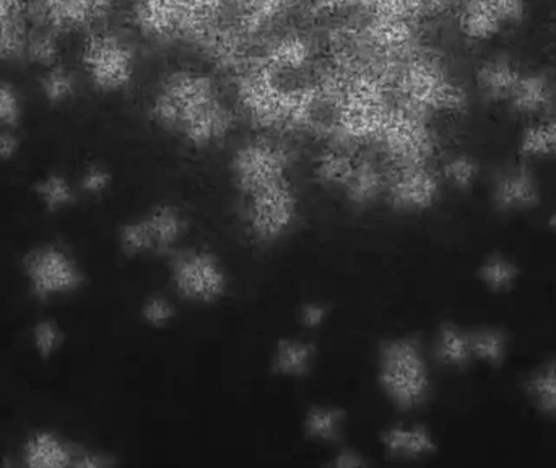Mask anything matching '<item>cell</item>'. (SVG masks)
<instances>
[{
	"instance_id": "obj_1",
	"label": "cell",
	"mask_w": 556,
	"mask_h": 468,
	"mask_svg": "<svg viewBox=\"0 0 556 468\" xmlns=\"http://www.w3.org/2000/svg\"><path fill=\"white\" fill-rule=\"evenodd\" d=\"M149 114L160 130L198 150L224 142L237 126V114L218 81L194 68H175L166 74Z\"/></svg>"
},
{
	"instance_id": "obj_2",
	"label": "cell",
	"mask_w": 556,
	"mask_h": 468,
	"mask_svg": "<svg viewBox=\"0 0 556 468\" xmlns=\"http://www.w3.org/2000/svg\"><path fill=\"white\" fill-rule=\"evenodd\" d=\"M394 101L431 119L434 114L463 113L467 93L438 59L412 55L391 78Z\"/></svg>"
},
{
	"instance_id": "obj_3",
	"label": "cell",
	"mask_w": 556,
	"mask_h": 468,
	"mask_svg": "<svg viewBox=\"0 0 556 468\" xmlns=\"http://www.w3.org/2000/svg\"><path fill=\"white\" fill-rule=\"evenodd\" d=\"M378 382L388 401L399 410H414L427 402L430 371L417 339L395 337L381 343Z\"/></svg>"
},
{
	"instance_id": "obj_4",
	"label": "cell",
	"mask_w": 556,
	"mask_h": 468,
	"mask_svg": "<svg viewBox=\"0 0 556 468\" xmlns=\"http://www.w3.org/2000/svg\"><path fill=\"white\" fill-rule=\"evenodd\" d=\"M389 166L428 165L438 149L430 119L392 98L391 113L376 139Z\"/></svg>"
},
{
	"instance_id": "obj_5",
	"label": "cell",
	"mask_w": 556,
	"mask_h": 468,
	"mask_svg": "<svg viewBox=\"0 0 556 468\" xmlns=\"http://www.w3.org/2000/svg\"><path fill=\"white\" fill-rule=\"evenodd\" d=\"M298 217L300 204L291 181L243 198L244 230L256 244H277L293 231Z\"/></svg>"
},
{
	"instance_id": "obj_6",
	"label": "cell",
	"mask_w": 556,
	"mask_h": 468,
	"mask_svg": "<svg viewBox=\"0 0 556 468\" xmlns=\"http://www.w3.org/2000/svg\"><path fill=\"white\" fill-rule=\"evenodd\" d=\"M189 220L181 208L160 204L119 230V248L126 257L172 255L188 235Z\"/></svg>"
},
{
	"instance_id": "obj_7",
	"label": "cell",
	"mask_w": 556,
	"mask_h": 468,
	"mask_svg": "<svg viewBox=\"0 0 556 468\" xmlns=\"http://www.w3.org/2000/svg\"><path fill=\"white\" fill-rule=\"evenodd\" d=\"M22 270L36 300L67 296L85 284V271L74 255L51 242L29 249L23 257Z\"/></svg>"
},
{
	"instance_id": "obj_8",
	"label": "cell",
	"mask_w": 556,
	"mask_h": 468,
	"mask_svg": "<svg viewBox=\"0 0 556 468\" xmlns=\"http://www.w3.org/2000/svg\"><path fill=\"white\" fill-rule=\"evenodd\" d=\"M169 275L178 296L194 304H214L228 291V274L208 249H186L172 254Z\"/></svg>"
},
{
	"instance_id": "obj_9",
	"label": "cell",
	"mask_w": 556,
	"mask_h": 468,
	"mask_svg": "<svg viewBox=\"0 0 556 468\" xmlns=\"http://www.w3.org/2000/svg\"><path fill=\"white\" fill-rule=\"evenodd\" d=\"M291 153L276 140L256 139L235 152L230 169L233 185L243 198L290 181Z\"/></svg>"
},
{
	"instance_id": "obj_10",
	"label": "cell",
	"mask_w": 556,
	"mask_h": 468,
	"mask_svg": "<svg viewBox=\"0 0 556 468\" xmlns=\"http://www.w3.org/2000/svg\"><path fill=\"white\" fill-rule=\"evenodd\" d=\"M81 64L97 90L117 93L126 90L136 74L132 48L113 33H97L85 41Z\"/></svg>"
},
{
	"instance_id": "obj_11",
	"label": "cell",
	"mask_w": 556,
	"mask_h": 468,
	"mask_svg": "<svg viewBox=\"0 0 556 468\" xmlns=\"http://www.w3.org/2000/svg\"><path fill=\"white\" fill-rule=\"evenodd\" d=\"M440 176L428 165L388 166L384 199L402 214H421L440 199Z\"/></svg>"
},
{
	"instance_id": "obj_12",
	"label": "cell",
	"mask_w": 556,
	"mask_h": 468,
	"mask_svg": "<svg viewBox=\"0 0 556 468\" xmlns=\"http://www.w3.org/2000/svg\"><path fill=\"white\" fill-rule=\"evenodd\" d=\"M114 0H26V16L35 26L67 33L90 28L110 13Z\"/></svg>"
},
{
	"instance_id": "obj_13",
	"label": "cell",
	"mask_w": 556,
	"mask_h": 468,
	"mask_svg": "<svg viewBox=\"0 0 556 468\" xmlns=\"http://www.w3.org/2000/svg\"><path fill=\"white\" fill-rule=\"evenodd\" d=\"M492 198L500 212L531 211L541 204V188L528 166H515L496 178Z\"/></svg>"
},
{
	"instance_id": "obj_14",
	"label": "cell",
	"mask_w": 556,
	"mask_h": 468,
	"mask_svg": "<svg viewBox=\"0 0 556 468\" xmlns=\"http://www.w3.org/2000/svg\"><path fill=\"white\" fill-rule=\"evenodd\" d=\"M513 110L521 116L552 117L556 110V81L548 72L522 74L509 98Z\"/></svg>"
},
{
	"instance_id": "obj_15",
	"label": "cell",
	"mask_w": 556,
	"mask_h": 468,
	"mask_svg": "<svg viewBox=\"0 0 556 468\" xmlns=\"http://www.w3.org/2000/svg\"><path fill=\"white\" fill-rule=\"evenodd\" d=\"M386 456L394 460L425 459L437 454L438 444L431 431L424 425H394L381 434Z\"/></svg>"
},
{
	"instance_id": "obj_16",
	"label": "cell",
	"mask_w": 556,
	"mask_h": 468,
	"mask_svg": "<svg viewBox=\"0 0 556 468\" xmlns=\"http://www.w3.org/2000/svg\"><path fill=\"white\" fill-rule=\"evenodd\" d=\"M75 451L54 431L39 430L23 444V460L31 468L74 467Z\"/></svg>"
},
{
	"instance_id": "obj_17",
	"label": "cell",
	"mask_w": 556,
	"mask_h": 468,
	"mask_svg": "<svg viewBox=\"0 0 556 468\" xmlns=\"http://www.w3.org/2000/svg\"><path fill=\"white\" fill-rule=\"evenodd\" d=\"M522 74L508 58H495L483 62L477 71V87L490 101H509Z\"/></svg>"
},
{
	"instance_id": "obj_18",
	"label": "cell",
	"mask_w": 556,
	"mask_h": 468,
	"mask_svg": "<svg viewBox=\"0 0 556 468\" xmlns=\"http://www.w3.org/2000/svg\"><path fill=\"white\" fill-rule=\"evenodd\" d=\"M317 350L304 339L278 340L273 356V371L280 378L300 379L309 375Z\"/></svg>"
},
{
	"instance_id": "obj_19",
	"label": "cell",
	"mask_w": 556,
	"mask_h": 468,
	"mask_svg": "<svg viewBox=\"0 0 556 468\" xmlns=\"http://www.w3.org/2000/svg\"><path fill=\"white\" fill-rule=\"evenodd\" d=\"M313 55L314 46L307 36L301 33H287L270 46L269 68L276 74L298 72L309 65Z\"/></svg>"
},
{
	"instance_id": "obj_20",
	"label": "cell",
	"mask_w": 556,
	"mask_h": 468,
	"mask_svg": "<svg viewBox=\"0 0 556 468\" xmlns=\"http://www.w3.org/2000/svg\"><path fill=\"white\" fill-rule=\"evenodd\" d=\"M459 25L467 38L485 41L498 35L505 23L492 0H460Z\"/></svg>"
},
{
	"instance_id": "obj_21",
	"label": "cell",
	"mask_w": 556,
	"mask_h": 468,
	"mask_svg": "<svg viewBox=\"0 0 556 468\" xmlns=\"http://www.w3.org/2000/svg\"><path fill=\"white\" fill-rule=\"evenodd\" d=\"M346 414L336 405H314L304 415L303 430L307 440L336 443L345 428Z\"/></svg>"
},
{
	"instance_id": "obj_22",
	"label": "cell",
	"mask_w": 556,
	"mask_h": 468,
	"mask_svg": "<svg viewBox=\"0 0 556 468\" xmlns=\"http://www.w3.org/2000/svg\"><path fill=\"white\" fill-rule=\"evenodd\" d=\"M525 391L539 414L556 418V359L535 368L526 379Z\"/></svg>"
},
{
	"instance_id": "obj_23",
	"label": "cell",
	"mask_w": 556,
	"mask_h": 468,
	"mask_svg": "<svg viewBox=\"0 0 556 468\" xmlns=\"http://www.w3.org/2000/svg\"><path fill=\"white\" fill-rule=\"evenodd\" d=\"M434 352H437V358L450 368H466L473 362L469 332L454 324L441 326Z\"/></svg>"
},
{
	"instance_id": "obj_24",
	"label": "cell",
	"mask_w": 556,
	"mask_h": 468,
	"mask_svg": "<svg viewBox=\"0 0 556 468\" xmlns=\"http://www.w3.org/2000/svg\"><path fill=\"white\" fill-rule=\"evenodd\" d=\"M469 332L470 352L477 362L500 366L508 355V336L493 327H480Z\"/></svg>"
},
{
	"instance_id": "obj_25",
	"label": "cell",
	"mask_w": 556,
	"mask_h": 468,
	"mask_svg": "<svg viewBox=\"0 0 556 468\" xmlns=\"http://www.w3.org/2000/svg\"><path fill=\"white\" fill-rule=\"evenodd\" d=\"M33 191L42 207L51 214H58L75 204V192L71 182L59 173H49V175L42 176L35 182Z\"/></svg>"
},
{
	"instance_id": "obj_26",
	"label": "cell",
	"mask_w": 556,
	"mask_h": 468,
	"mask_svg": "<svg viewBox=\"0 0 556 468\" xmlns=\"http://www.w3.org/2000/svg\"><path fill=\"white\" fill-rule=\"evenodd\" d=\"M482 283L493 293H506L519 280V267L502 254L490 255L479 268Z\"/></svg>"
},
{
	"instance_id": "obj_27",
	"label": "cell",
	"mask_w": 556,
	"mask_h": 468,
	"mask_svg": "<svg viewBox=\"0 0 556 468\" xmlns=\"http://www.w3.org/2000/svg\"><path fill=\"white\" fill-rule=\"evenodd\" d=\"M61 33L52 31L42 26H35L29 31L28 45H26V58L36 65L49 68L59 65L61 61Z\"/></svg>"
},
{
	"instance_id": "obj_28",
	"label": "cell",
	"mask_w": 556,
	"mask_h": 468,
	"mask_svg": "<svg viewBox=\"0 0 556 468\" xmlns=\"http://www.w3.org/2000/svg\"><path fill=\"white\" fill-rule=\"evenodd\" d=\"M521 153L535 159L556 156V117H547L526 129L521 139Z\"/></svg>"
},
{
	"instance_id": "obj_29",
	"label": "cell",
	"mask_w": 556,
	"mask_h": 468,
	"mask_svg": "<svg viewBox=\"0 0 556 468\" xmlns=\"http://www.w3.org/2000/svg\"><path fill=\"white\" fill-rule=\"evenodd\" d=\"M29 31L28 18L18 16L0 26V61H15L26 54Z\"/></svg>"
},
{
	"instance_id": "obj_30",
	"label": "cell",
	"mask_w": 556,
	"mask_h": 468,
	"mask_svg": "<svg viewBox=\"0 0 556 468\" xmlns=\"http://www.w3.org/2000/svg\"><path fill=\"white\" fill-rule=\"evenodd\" d=\"M41 90L51 104H62L71 100L77 91L74 74L61 64L49 67L41 78Z\"/></svg>"
},
{
	"instance_id": "obj_31",
	"label": "cell",
	"mask_w": 556,
	"mask_h": 468,
	"mask_svg": "<svg viewBox=\"0 0 556 468\" xmlns=\"http://www.w3.org/2000/svg\"><path fill=\"white\" fill-rule=\"evenodd\" d=\"M64 330L55 320H39L31 330L33 349L36 355L42 359L52 358L64 345Z\"/></svg>"
},
{
	"instance_id": "obj_32",
	"label": "cell",
	"mask_w": 556,
	"mask_h": 468,
	"mask_svg": "<svg viewBox=\"0 0 556 468\" xmlns=\"http://www.w3.org/2000/svg\"><path fill=\"white\" fill-rule=\"evenodd\" d=\"M443 176L454 188L469 189L479 178V165L470 156H456L444 165Z\"/></svg>"
},
{
	"instance_id": "obj_33",
	"label": "cell",
	"mask_w": 556,
	"mask_h": 468,
	"mask_svg": "<svg viewBox=\"0 0 556 468\" xmlns=\"http://www.w3.org/2000/svg\"><path fill=\"white\" fill-rule=\"evenodd\" d=\"M140 316L147 326L163 329L175 320L176 307L168 298L153 294V296L147 298L146 303L142 304Z\"/></svg>"
},
{
	"instance_id": "obj_34",
	"label": "cell",
	"mask_w": 556,
	"mask_h": 468,
	"mask_svg": "<svg viewBox=\"0 0 556 468\" xmlns=\"http://www.w3.org/2000/svg\"><path fill=\"white\" fill-rule=\"evenodd\" d=\"M23 116V103L18 91L0 81V129H15Z\"/></svg>"
},
{
	"instance_id": "obj_35",
	"label": "cell",
	"mask_w": 556,
	"mask_h": 468,
	"mask_svg": "<svg viewBox=\"0 0 556 468\" xmlns=\"http://www.w3.org/2000/svg\"><path fill=\"white\" fill-rule=\"evenodd\" d=\"M111 181H113V176L108 172V168L93 163V165L85 168L80 185L87 194L101 195L110 189Z\"/></svg>"
},
{
	"instance_id": "obj_36",
	"label": "cell",
	"mask_w": 556,
	"mask_h": 468,
	"mask_svg": "<svg viewBox=\"0 0 556 468\" xmlns=\"http://www.w3.org/2000/svg\"><path fill=\"white\" fill-rule=\"evenodd\" d=\"M329 304L323 303V301H307L300 309L301 326L307 330L320 329L329 320Z\"/></svg>"
},
{
	"instance_id": "obj_37",
	"label": "cell",
	"mask_w": 556,
	"mask_h": 468,
	"mask_svg": "<svg viewBox=\"0 0 556 468\" xmlns=\"http://www.w3.org/2000/svg\"><path fill=\"white\" fill-rule=\"evenodd\" d=\"M505 25H518L526 16V0H492Z\"/></svg>"
},
{
	"instance_id": "obj_38",
	"label": "cell",
	"mask_w": 556,
	"mask_h": 468,
	"mask_svg": "<svg viewBox=\"0 0 556 468\" xmlns=\"http://www.w3.org/2000/svg\"><path fill=\"white\" fill-rule=\"evenodd\" d=\"M20 152V139L13 129H0V162H10Z\"/></svg>"
},
{
	"instance_id": "obj_39",
	"label": "cell",
	"mask_w": 556,
	"mask_h": 468,
	"mask_svg": "<svg viewBox=\"0 0 556 468\" xmlns=\"http://www.w3.org/2000/svg\"><path fill=\"white\" fill-rule=\"evenodd\" d=\"M18 16H26V0H0V26Z\"/></svg>"
},
{
	"instance_id": "obj_40",
	"label": "cell",
	"mask_w": 556,
	"mask_h": 468,
	"mask_svg": "<svg viewBox=\"0 0 556 468\" xmlns=\"http://www.w3.org/2000/svg\"><path fill=\"white\" fill-rule=\"evenodd\" d=\"M330 464L337 468H362L368 466V460H365L358 451L343 450Z\"/></svg>"
},
{
	"instance_id": "obj_41",
	"label": "cell",
	"mask_w": 556,
	"mask_h": 468,
	"mask_svg": "<svg viewBox=\"0 0 556 468\" xmlns=\"http://www.w3.org/2000/svg\"><path fill=\"white\" fill-rule=\"evenodd\" d=\"M548 227H551V230L556 235V211L551 215V218H548Z\"/></svg>"
}]
</instances>
